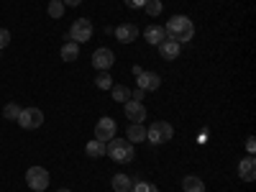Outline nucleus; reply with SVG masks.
<instances>
[{"mask_svg": "<svg viewBox=\"0 0 256 192\" xmlns=\"http://www.w3.org/2000/svg\"><path fill=\"white\" fill-rule=\"evenodd\" d=\"M110 95L116 102H126V100H131V90L126 88V84H113L110 88Z\"/></svg>", "mask_w": 256, "mask_h": 192, "instance_id": "nucleus-20", "label": "nucleus"}, {"mask_svg": "<svg viewBox=\"0 0 256 192\" xmlns=\"http://www.w3.org/2000/svg\"><path fill=\"white\" fill-rule=\"evenodd\" d=\"M164 34H166V38L177 41V44H184V41L195 36V24L187 16H172L164 26Z\"/></svg>", "mask_w": 256, "mask_h": 192, "instance_id": "nucleus-1", "label": "nucleus"}, {"mask_svg": "<svg viewBox=\"0 0 256 192\" xmlns=\"http://www.w3.org/2000/svg\"><path fill=\"white\" fill-rule=\"evenodd\" d=\"M128 192H159V187H156V184H152V182L136 180V182L131 184V190H128Z\"/></svg>", "mask_w": 256, "mask_h": 192, "instance_id": "nucleus-21", "label": "nucleus"}, {"mask_svg": "<svg viewBox=\"0 0 256 192\" xmlns=\"http://www.w3.org/2000/svg\"><path fill=\"white\" fill-rule=\"evenodd\" d=\"M84 154H88L90 159H100V156H105V144L98 141V138H92L88 146H84Z\"/></svg>", "mask_w": 256, "mask_h": 192, "instance_id": "nucleus-17", "label": "nucleus"}, {"mask_svg": "<svg viewBox=\"0 0 256 192\" xmlns=\"http://www.w3.org/2000/svg\"><path fill=\"white\" fill-rule=\"evenodd\" d=\"M144 10H146V16H159L162 10H164V6H162V0H146V6H144Z\"/></svg>", "mask_w": 256, "mask_h": 192, "instance_id": "nucleus-23", "label": "nucleus"}, {"mask_svg": "<svg viewBox=\"0 0 256 192\" xmlns=\"http://www.w3.org/2000/svg\"><path fill=\"white\" fill-rule=\"evenodd\" d=\"M105 154L118 164H128V162H134V144L128 138H110L105 144Z\"/></svg>", "mask_w": 256, "mask_h": 192, "instance_id": "nucleus-2", "label": "nucleus"}, {"mask_svg": "<svg viewBox=\"0 0 256 192\" xmlns=\"http://www.w3.org/2000/svg\"><path fill=\"white\" fill-rule=\"evenodd\" d=\"M126 6H128V8H144L146 0H126Z\"/></svg>", "mask_w": 256, "mask_h": 192, "instance_id": "nucleus-27", "label": "nucleus"}, {"mask_svg": "<svg viewBox=\"0 0 256 192\" xmlns=\"http://www.w3.org/2000/svg\"><path fill=\"white\" fill-rule=\"evenodd\" d=\"M144 95H146V92H144V90H141V88H136V90H134V92H131V98H134V100H141V98H144Z\"/></svg>", "mask_w": 256, "mask_h": 192, "instance_id": "nucleus-29", "label": "nucleus"}, {"mask_svg": "<svg viewBox=\"0 0 256 192\" xmlns=\"http://www.w3.org/2000/svg\"><path fill=\"white\" fill-rule=\"evenodd\" d=\"M172 136H174V128L166 120H156L146 128V141H152V144H166Z\"/></svg>", "mask_w": 256, "mask_h": 192, "instance_id": "nucleus-3", "label": "nucleus"}, {"mask_svg": "<svg viewBox=\"0 0 256 192\" xmlns=\"http://www.w3.org/2000/svg\"><path fill=\"white\" fill-rule=\"evenodd\" d=\"M95 84H98V90H110V88H113V77H110L108 72H100V74L95 77Z\"/></svg>", "mask_w": 256, "mask_h": 192, "instance_id": "nucleus-22", "label": "nucleus"}, {"mask_svg": "<svg viewBox=\"0 0 256 192\" xmlns=\"http://www.w3.org/2000/svg\"><path fill=\"white\" fill-rule=\"evenodd\" d=\"M80 56V44H74V41H67V44L62 46V59L64 62H74Z\"/></svg>", "mask_w": 256, "mask_h": 192, "instance_id": "nucleus-18", "label": "nucleus"}, {"mask_svg": "<svg viewBox=\"0 0 256 192\" xmlns=\"http://www.w3.org/2000/svg\"><path fill=\"white\" fill-rule=\"evenodd\" d=\"M116 38L120 41V44H131V41L138 38V26H134V24H120V26L116 28Z\"/></svg>", "mask_w": 256, "mask_h": 192, "instance_id": "nucleus-12", "label": "nucleus"}, {"mask_svg": "<svg viewBox=\"0 0 256 192\" xmlns=\"http://www.w3.org/2000/svg\"><path fill=\"white\" fill-rule=\"evenodd\" d=\"M113 64H116V54H113L110 49L102 46V49H95V52H92V67H95V70L108 72Z\"/></svg>", "mask_w": 256, "mask_h": 192, "instance_id": "nucleus-8", "label": "nucleus"}, {"mask_svg": "<svg viewBox=\"0 0 256 192\" xmlns=\"http://www.w3.org/2000/svg\"><path fill=\"white\" fill-rule=\"evenodd\" d=\"M144 38H146L152 46H159L162 41L166 38V34H164V26H148V28L144 31Z\"/></svg>", "mask_w": 256, "mask_h": 192, "instance_id": "nucleus-13", "label": "nucleus"}, {"mask_svg": "<svg viewBox=\"0 0 256 192\" xmlns=\"http://www.w3.org/2000/svg\"><path fill=\"white\" fill-rule=\"evenodd\" d=\"M110 184H113L116 192H128V190H131V184H134V180L128 177V174H116Z\"/></svg>", "mask_w": 256, "mask_h": 192, "instance_id": "nucleus-19", "label": "nucleus"}, {"mask_svg": "<svg viewBox=\"0 0 256 192\" xmlns=\"http://www.w3.org/2000/svg\"><path fill=\"white\" fill-rule=\"evenodd\" d=\"M18 116H20V108H18L16 102H8L6 108H3V118H8V120H16Z\"/></svg>", "mask_w": 256, "mask_h": 192, "instance_id": "nucleus-25", "label": "nucleus"}, {"mask_svg": "<svg viewBox=\"0 0 256 192\" xmlns=\"http://www.w3.org/2000/svg\"><path fill=\"white\" fill-rule=\"evenodd\" d=\"M123 113H126V118L131 123H144V118H146V108H144L141 100H126L123 102Z\"/></svg>", "mask_w": 256, "mask_h": 192, "instance_id": "nucleus-9", "label": "nucleus"}, {"mask_svg": "<svg viewBox=\"0 0 256 192\" xmlns=\"http://www.w3.org/2000/svg\"><path fill=\"white\" fill-rule=\"evenodd\" d=\"M34 192H46V190H34Z\"/></svg>", "mask_w": 256, "mask_h": 192, "instance_id": "nucleus-32", "label": "nucleus"}, {"mask_svg": "<svg viewBox=\"0 0 256 192\" xmlns=\"http://www.w3.org/2000/svg\"><path fill=\"white\" fill-rule=\"evenodd\" d=\"M126 136H128V141H131V144L146 141V128H144V123H131V126H128V131H126Z\"/></svg>", "mask_w": 256, "mask_h": 192, "instance_id": "nucleus-15", "label": "nucleus"}, {"mask_svg": "<svg viewBox=\"0 0 256 192\" xmlns=\"http://www.w3.org/2000/svg\"><path fill=\"white\" fill-rule=\"evenodd\" d=\"M182 190L184 192H205V182L200 177H195V174H190V177L182 180Z\"/></svg>", "mask_w": 256, "mask_h": 192, "instance_id": "nucleus-16", "label": "nucleus"}, {"mask_svg": "<svg viewBox=\"0 0 256 192\" xmlns=\"http://www.w3.org/2000/svg\"><path fill=\"white\" fill-rule=\"evenodd\" d=\"M56 192H72V190H56Z\"/></svg>", "mask_w": 256, "mask_h": 192, "instance_id": "nucleus-31", "label": "nucleus"}, {"mask_svg": "<svg viewBox=\"0 0 256 192\" xmlns=\"http://www.w3.org/2000/svg\"><path fill=\"white\" fill-rule=\"evenodd\" d=\"M70 38L74 41V44H84V41L92 38V24L88 18H77L72 28H70Z\"/></svg>", "mask_w": 256, "mask_h": 192, "instance_id": "nucleus-5", "label": "nucleus"}, {"mask_svg": "<svg viewBox=\"0 0 256 192\" xmlns=\"http://www.w3.org/2000/svg\"><path fill=\"white\" fill-rule=\"evenodd\" d=\"M10 44V31L8 28H0V49H6Z\"/></svg>", "mask_w": 256, "mask_h": 192, "instance_id": "nucleus-26", "label": "nucleus"}, {"mask_svg": "<svg viewBox=\"0 0 256 192\" xmlns=\"http://www.w3.org/2000/svg\"><path fill=\"white\" fill-rule=\"evenodd\" d=\"M238 177L244 182H254L256 180V159H254V154H248V156H244L238 162Z\"/></svg>", "mask_w": 256, "mask_h": 192, "instance_id": "nucleus-11", "label": "nucleus"}, {"mask_svg": "<svg viewBox=\"0 0 256 192\" xmlns=\"http://www.w3.org/2000/svg\"><path fill=\"white\" fill-rule=\"evenodd\" d=\"M62 3H64V6H72V8H74V6H80V3H82V0H62Z\"/></svg>", "mask_w": 256, "mask_h": 192, "instance_id": "nucleus-30", "label": "nucleus"}, {"mask_svg": "<svg viewBox=\"0 0 256 192\" xmlns=\"http://www.w3.org/2000/svg\"><path fill=\"white\" fill-rule=\"evenodd\" d=\"M26 184L34 190H46L49 187V172L44 166H31L28 172H26Z\"/></svg>", "mask_w": 256, "mask_h": 192, "instance_id": "nucleus-7", "label": "nucleus"}, {"mask_svg": "<svg viewBox=\"0 0 256 192\" xmlns=\"http://www.w3.org/2000/svg\"><path fill=\"white\" fill-rule=\"evenodd\" d=\"M180 46H182V44H177V41L164 38L162 44H159V52H162L164 59H177V56H180Z\"/></svg>", "mask_w": 256, "mask_h": 192, "instance_id": "nucleus-14", "label": "nucleus"}, {"mask_svg": "<svg viewBox=\"0 0 256 192\" xmlns=\"http://www.w3.org/2000/svg\"><path fill=\"white\" fill-rule=\"evenodd\" d=\"M116 134H118L116 120H113L110 116H102V118L98 120V126H95V138L102 141V144H108L110 138H116Z\"/></svg>", "mask_w": 256, "mask_h": 192, "instance_id": "nucleus-6", "label": "nucleus"}, {"mask_svg": "<svg viewBox=\"0 0 256 192\" xmlns=\"http://www.w3.org/2000/svg\"><path fill=\"white\" fill-rule=\"evenodd\" d=\"M49 16L52 18H62L64 16V3L62 0H49Z\"/></svg>", "mask_w": 256, "mask_h": 192, "instance_id": "nucleus-24", "label": "nucleus"}, {"mask_svg": "<svg viewBox=\"0 0 256 192\" xmlns=\"http://www.w3.org/2000/svg\"><path fill=\"white\" fill-rule=\"evenodd\" d=\"M136 80H138V88L144 90V92H148V90H159V84H162V77L156 74V72H136Z\"/></svg>", "mask_w": 256, "mask_h": 192, "instance_id": "nucleus-10", "label": "nucleus"}, {"mask_svg": "<svg viewBox=\"0 0 256 192\" xmlns=\"http://www.w3.org/2000/svg\"><path fill=\"white\" fill-rule=\"evenodd\" d=\"M20 128H26V131H34V128H38L41 123H44V113H41L38 108H20V116L16 118Z\"/></svg>", "mask_w": 256, "mask_h": 192, "instance_id": "nucleus-4", "label": "nucleus"}, {"mask_svg": "<svg viewBox=\"0 0 256 192\" xmlns=\"http://www.w3.org/2000/svg\"><path fill=\"white\" fill-rule=\"evenodd\" d=\"M254 148H256V141H254V138H246V152L254 154Z\"/></svg>", "mask_w": 256, "mask_h": 192, "instance_id": "nucleus-28", "label": "nucleus"}]
</instances>
